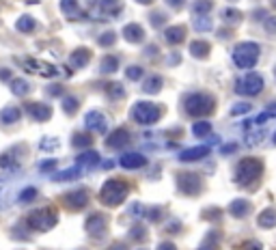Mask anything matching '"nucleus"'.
Here are the masks:
<instances>
[{
    "instance_id": "f257e3e1",
    "label": "nucleus",
    "mask_w": 276,
    "mask_h": 250,
    "mask_svg": "<svg viewBox=\"0 0 276 250\" xmlns=\"http://www.w3.org/2000/svg\"><path fill=\"white\" fill-rule=\"evenodd\" d=\"M127 192H129V188H127L126 181H121V179H108L106 184L102 186L100 199H102L104 205L117 207V205H121V203L127 199Z\"/></svg>"
},
{
    "instance_id": "f03ea898",
    "label": "nucleus",
    "mask_w": 276,
    "mask_h": 250,
    "mask_svg": "<svg viewBox=\"0 0 276 250\" xmlns=\"http://www.w3.org/2000/svg\"><path fill=\"white\" fill-rule=\"evenodd\" d=\"M184 106L190 117H205V114L213 112L216 100H213L212 95H207V93H192V95L186 97Z\"/></svg>"
},
{
    "instance_id": "7ed1b4c3",
    "label": "nucleus",
    "mask_w": 276,
    "mask_h": 250,
    "mask_svg": "<svg viewBox=\"0 0 276 250\" xmlns=\"http://www.w3.org/2000/svg\"><path fill=\"white\" fill-rule=\"evenodd\" d=\"M263 173V164L257 158H246L237 164L235 168V181L239 186H248L251 181H257Z\"/></svg>"
},
{
    "instance_id": "20e7f679",
    "label": "nucleus",
    "mask_w": 276,
    "mask_h": 250,
    "mask_svg": "<svg viewBox=\"0 0 276 250\" xmlns=\"http://www.w3.org/2000/svg\"><path fill=\"white\" fill-rule=\"evenodd\" d=\"M257 61H259V45L257 43L246 41V43H239L237 48L233 50V62H235L237 67H242V69H251V67H255Z\"/></svg>"
},
{
    "instance_id": "39448f33",
    "label": "nucleus",
    "mask_w": 276,
    "mask_h": 250,
    "mask_svg": "<svg viewBox=\"0 0 276 250\" xmlns=\"http://www.w3.org/2000/svg\"><path fill=\"white\" fill-rule=\"evenodd\" d=\"M56 225V209L54 207H43L28 213V227L37 231H50Z\"/></svg>"
},
{
    "instance_id": "423d86ee",
    "label": "nucleus",
    "mask_w": 276,
    "mask_h": 250,
    "mask_svg": "<svg viewBox=\"0 0 276 250\" xmlns=\"http://www.w3.org/2000/svg\"><path fill=\"white\" fill-rule=\"evenodd\" d=\"M160 108L151 102H136L132 106V119L140 125H151L160 119Z\"/></svg>"
},
{
    "instance_id": "0eeeda50",
    "label": "nucleus",
    "mask_w": 276,
    "mask_h": 250,
    "mask_svg": "<svg viewBox=\"0 0 276 250\" xmlns=\"http://www.w3.org/2000/svg\"><path fill=\"white\" fill-rule=\"evenodd\" d=\"M263 91V78L259 74H246L237 80L235 84V93L239 95H248V97H255Z\"/></svg>"
},
{
    "instance_id": "6e6552de",
    "label": "nucleus",
    "mask_w": 276,
    "mask_h": 250,
    "mask_svg": "<svg viewBox=\"0 0 276 250\" xmlns=\"http://www.w3.org/2000/svg\"><path fill=\"white\" fill-rule=\"evenodd\" d=\"M24 67L28 71H33V74H39L43 78H56V76H59V67L50 65V62H45V61H39V59L24 61Z\"/></svg>"
},
{
    "instance_id": "1a4fd4ad",
    "label": "nucleus",
    "mask_w": 276,
    "mask_h": 250,
    "mask_svg": "<svg viewBox=\"0 0 276 250\" xmlns=\"http://www.w3.org/2000/svg\"><path fill=\"white\" fill-rule=\"evenodd\" d=\"M85 125H86V129H91V132L104 134L108 129V119L104 117V112H100V110H91V112L85 114Z\"/></svg>"
},
{
    "instance_id": "9d476101",
    "label": "nucleus",
    "mask_w": 276,
    "mask_h": 250,
    "mask_svg": "<svg viewBox=\"0 0 276 250\" xmlns=\"http://www.w3.org/2000/svg\"><path fill=\"white\" fill-rule=\"evenodd\" d=\"M177 186H179V190L184 192V194L194 196L196 192L201 190V179H199V175L184 173V175H179V179H177Z\"/></svg>"
},
{
    "instance_id": "9b49d317",
    "label": "nucleus",
    "mask_w": 276,
    "mask_h": 250,
    "mask_svg": "<svg viewBox=\"0 0 276 250\" xmlns=\"http://www.w3.org/2000/svg\"><path fill=\"white\" fill-rule=\"evenodd\" d=\"M86 231L91 233L93 237H100L106 233V218L102 216V213H93V216L86 218Z\"/></svg>"
},
{
    "instance_id": "f8f14e48",
    "label": "nucleus",
    "mask_w": 276,
    "mask_h": 250,
    "mask_svg": "<svg viewBox=\"0 0 276 250\" xmlns=\"http://www.w3.org/2000/svg\"><path fill=\"white\" fill-rule=\"evenodd\" d=\"M210 153V147L207 145H201V147H192V149H186L179 153V160L181 162H199L205 155Z\"/></svg>"
},
{
    "instance_id": "ddd939ff",
    "label": "nucleus",
    "mask_w": 276,
    "mask_h": 250,
    "mask_svg": "<svg viewBox=\"0 0 276 250\" xmlns=\"http://www.w3.org/2000/svg\"><path fill=\"white\" fill-rule=\"evenodd\" d=\"M28 114L35 119V121H48V119L52 117V108L45 106V104L41 102H35V104H28Z\"/></svg>"
},
{
    "instance_id": "4468645a",
    "label": "nucleus",
    "mask_w": 276,
    "mask_h": 250,
    "mask_svg": "<svg viewBox=\"0 0 276 250\" xmlns=\"http://www.w3.org/2000/svg\"><path fill=\"white\" fill-rule=\"evenodd\" d=\"M65 203L71 207V209H82V207L88 203V192L86 190H76V192H69L65 196Z\"/></svg>"
},
{
    "instance_id": "2eb2a0df",
    "label": "nucleus",
    "mask_w": 276,
    "mask_h": 250,
    "mask_svg": "<svg viewBox=\"0 0 276 250\" xmlns=\"http://www.w3.org/2000/svg\"><path fill=\"white\" fill-rule=\"evenodd\" d=\"M119 164H121L123 168H140V166L147 164V158H145L143 153H123Z\"/></svg>"
},
{
    "instance_id": "dca6fc26",
    "label": "nucleus",
    "mask_w": 276,
    "mask_h": 250,
    "mask_svg": "<svg viewBox=\"0 0 276 250\" xmlns=\"http://www.w3.org/2000/svg\"><path fill=\"white\" fill-rule=\"evenodd\" d=\"M106 143H108V147H112V149L126 147V145L129 143V132L127 129H114L112 134H108Z\"/></svg>"
},
{
    "instance_id": "f3484780",
    "label": "nucleus",
    "mask_w": 276,
    "mask_h": 250,
    "mask_svg": "<svg viewBox=\"0 0 276 250\" xmlns=\"http://www.w3.org/2000/svg\"><path fill=\"white\" fill-rule=\"evenodd\" d=\"M123 39H127L129 43H140V41L145 39L143 26H138V24H127L126 28H123Z\"/></svg>"
},
{
    "instance_id": "a211bd4d",
    "label": "nucleus",
    "mask_w": 276,
    "mask_h": 250,
    "mask_svg": "<svg viewBox=\"0 0 276 250\" xmlns=\"http://www.w3.org/2000/svg\"><path fill=\"white\" fill-rule=\"evenodd\" d=\"M97 164H100V153L97 151H85V153L78 155V166L80 168H93Z\"/></svg>"
},
{
    "instance_id": "6ab92c4d",
    "label": "nucleus",
    "mask_w": 276,
    "mask_h": 250,
    "mask_svg": "<svg viewBox=\"0 0 276 250\" xmlns=\"http://www.w3.org/2000/svg\"><path fill=\"white\" fill-rule=\"evenodd\" d=\"M164 39L169 43H181L186 39V28L184 26H170V28L164 30Z\"/></svg>"
},
{
    "instance_id": "aec40b11",
    "label": "nucleus",
    "mask_w": 276,
    "mask_h": 250,
    "mask_svg": "<svg viewBox=\"0 0 276 250\" xmlns=\"http://www.w3.org/2000/svg\"><path fill=\"white\" fill-rule=\"evenodd\" d=\"M88 59H91V50H86V48H78L71 52V56H69V61H71V65L74 67H85Z\"/></svg>"
},
{
    "instance_id": "412c9836",
    "label": "nucleus",
    "mask_w": 276,
    "mask_h": 250,
    "mask_svg": "<svg viewBox=\"0 0 276 250\" xmlns=\"http://www.w3.org/2000/svg\"><path fill=\"white\" fill-rule=\"evenodd\" d=\"M164 84V80H162V76H151L145 80V84H143V91L145 93H149V95H153V93H158L160 88H162Z\"/></svg>"
},
{
    "instance_id": "4be33fe9",
    "label": "nucleus",
    "mask_w": 276,
    "mask_h": 250,
    "mask_svg": "<svg viewBox=\"0 0 276 250\" xmlns=\"http://www.w3.org/2000/svg\"><path fill=\"white\" fill-rule=\"evenodd\" d=\"M0 168L4 170H13L18 168V158H15V151H4L2 155H0Z\"/></svg>"
},
{
    "instance_id": "5701e85b",
    "label": "nucleus",
    "mask_w": 276,
    "mask_h": 250,
    "mask_svg": "<svg viewBox=\"0 0 276 250\" xmlns=\"http://www.w3.org/2000/svg\"><path fill=\"white\" fill-rule=\"evenodd\" d=\"M20 117H22V112H20V108H13V106L4 108V110L0 112V121H2L4 125H11V123H15Z\"/></svg>"
},
{
    "instance_id": "b1692460",
    "label": "nucleus",
    "mask_w": 276,
    "mask_h": 250,
    "mask_svg": "<svg viewBox=\"0 0 276 250\" xmlns=\"http://www.w3.org/2000/svg\"><path fill=\"white\" fill-rule=\"evenodd\" d=\"M229 209H231L233 216L242 218V216H246V213L251 211V203H248V201H242V199H237V201H233V203H231V207H229Z\"/></svg>"
},
{
    "instance_id": "393cba45",
    "label": "nucleus",
    "mask_w": 276,
    "mask_h": 250,
    "mask_svg": "<svg viewBox=\"0 0 276 250\" xmlns=\"http://www.w3.org/2000/svg\"><path fill=\"white\" fill-rule=\"evenodd\" d=\"M15 26H18L20 33H33L37 22H35V18H30V15H22V18L15 22Z\"/></svg>"
},
{
    "instance_id": "a878e982",
    "label": "nucleus",
    "mask_w": 276,
    "mask_h": 250,
    "mask_svg": "<svg viewBox=\"0 0 276 250\" xmlns=\"http://www.w3.org/2000/svg\"><path fill=\"white\" fill-rule=\"evenodd\" d=\"M117 67H119V56H104V61H102V74H114L117 71Z\"/></svg>"
},
{
    "instance_id": "bb28decb",
    "label": "nucleus",
    "mask_w": 276,
    "mask_h": 250,
    "mask_svg": "<svg viewBox=\"0 0 276 250\" xmlns=\"http://www.w3.org/2000/svg\"><path fill=\"white\" fill-rule=\"evenodd\" d=\"M11 88H13V93H15V95L24 97V95H28L30 84L24 80V78H15V80H11Z\"/></svg>"
},
{
    "instance_id": "cd10ccee",
    "label": "nucleus",
    "mask_w": 276,
    "mask_h": 250,
    "mask_svg": "<svg viewBox=\"0 0 276 250\" xmlns=\"http://www.w3.org/2000/svg\"><path fill=\"white\" fill-rule=\"evenodd\" d=\"M190 52L194 56H199V59H205V56L210 54V43H205V41H194V43H190Z\"/></svg>"
},
{
    "instance_id": "c85d7f7f",
    "label": "nucleus",
    "mask_w": 276,
    "mask_h": 250,
    "mask_svg": "<svg viewBox=\"0 0 276 250\" xmlns=\"http://www.w3.org/2000/svg\"><path fill=\"white\" fill-rule=\"evenodd\" d=\"M100 7L106 13H119L123 7V0H100Z\"/></svg>"
},
{
    "instance_id": "c756f323",
    "label": "nucleus",
    "mask_w": 276,
    "mask_h": 250,
    "mask_svg": "<svg viewBox=\"0 0 276 250\" xmlns=\"http://www.w3.org/2000/svg\"><path fill=\"white\" fill-rule=\"evenodd\" d=\"M80 175V166H74V168H67V170H61V173L54 175V181H69V179H76Z\"/></svg>"
},
{
    "instance_id": "7c9ffc66",
    "label": "nucleus",
    "mask_w": 276,
    "mask_h": 250,
    "mask_svg": "<svg viewBox=\"0 0 276 250\" xmlns=\"http://www.w3.org/2000/svg\"><path fill=\"white\" fill-rule=\"evenodd\" d=\"M212 132V125L207 123V121H199V123H194L192 125V134H194L196 138H203V136H207V134Z\"/></svg>"
},
{
    "instance_id": "2f4dec72",
    "label": "nucleus",
    "mask_w": 276,
    "mask_h": 250,
    "mask_svg": "<svg viewBox=\"0 0 276 250\" xmlns=\"http://www.w3.org/2000/svg\"><path fill=\"white\" fill-rule=\"evenodd\" d=\"M61 9H63V13L69 15V18H76V15H78L76 0H61Z\"/></svg>"
},
{
    "instance_id": "473e14b6",
    "label": "nucleus",
    "mask_w": 276,
    "mask_h": 250,
    "mask_svg": "<svg viewBox=\"0 0 276 250\" xmlns=\"http://www.w3.org/2000/svg\"><path fill=\"white\" fill-rule=\"evenodd\" d=\"M192 11L194 13H210L212 11V0H196L194 4H192Z\"/></svg>"
},
{
    "instance_id": "72a5a7b5",
    "label": "nucleus",
    "mask_w": 276,
    "mask_h": 250,
    "mask_svg": "<svg viewBox=\"0 0 276 250\" xmlns=\"http://www.w3.org/2000/svg\"><path fill=\"white\" fill-rule=\"evenodd\" d=\"M259 225H268V227L276 225V211L274 209H265L261 216H259Z\"/></svg>"
},
{
    "instance_id": "f704fd0d",
    "label": "nucleus",
    "mask_w": 276,
    "mask_h": 250,
    "mask_svg": "<svg viewBox=\"0 0 276 250\" xmlns=\"http://www.w3.org/2000/svg\"><path fill=\"white\" fill-rule=\"evenodd\" d=\"M263 138H265V129H261V132H253V125H251V132L246 134L248 145H259Z\"/></svg>"
},
{
    "instance_id": "c9c22d12",
    "label": "nucleus",
    "mask_w": 276,
    "mask_h": 250,
    "mask_svg": "<svg viewBox=\"0 0 276 250\" xmlns=\"http://www.w3.org/2000/svg\"><path fill=\"white\" fill-rule=\"evenodd\" d=\"M108 95L110 97H123L126 95V88H123V84H119V82H112V84H108Z\"/></svg>"
},
{
    "instance_id": "e433bc0d",
    "label": "nucleus",
    "mask_w": 276,
    "mask_h": 250,
    "mask_svg": "<svg viewBox=\"0 0 276 250\" xmlns=\"http://www.w3.org/2000/svg\"><path fill=\"white\" fill-rule=\"evenodd\" d=\"M251 104L248 102H239V104H235V106L231 108V114L233 117H237V114H246V112H251Z\"/></svg>"
},
{
    "instance_id": "4c0bfd02",
    "label": "nucleus",
    "mask_w": 276,
    "mask_h": 250,
    "mask_svg": "<svg viewBox=\"0 0 276 250\" xmlns=\"http://www.w3.org/2000/svg\"><path fill=\"white\" fill-rule=\"evenodd\" d=\"M35 196H37V188H24L20 194V203H30Z\"/></svg>"
},
{
    "instance_id": "58836bf2",
    "label": "nucleus",
    "mask_w": 276,
    "mask_h": 250,
    "mask_svg": "<svg viewBox=\"0 0 276 250\" xmlns=\"http://www.w3.org/2000/svg\"><path fill=\"white\" fill-rule=\"evenodd\" d=\"M63 108H65L67 114H74L78 110V100H76V97H65V100H63Z\"/></svg>"
},
{
    "instance_id": "ea45409f",
    "label": "nucleus",
    "mask_w": 276,
    "mask_h": 250,
    "mask_svg": "<svg viewBox=\"0 0 276 250\" xmlns=\"http://www.w3.org/2000/svg\"><path fill=\"white\" fill-rule=\"evenodd\" d=\"M127 78L129 80H138V78H143V67H138V65L127 67Z\"/></svg>"
},
{
    "instance_id": "a19ab883",
    "label": "nucleus",
    "mask_w": 276,
    "mask_h": 250,
    "mask_svg": "<svg viewBox=\"0 0 276 250\" xmlns=\"http://www.w3.org/2000/svg\"><path fill=\"white\" fill-rule=\"evenodd\" d=\"M88 143H91V136H85V134H76L74 136V145H78V147H88Z\"/></svg>"
},
{
    "instance_id": "79ce46f5",
    "label": "nucleus",
    "mask_w": 276,
    "mask_h": 250,
    "mask_svg": "<svg viewBox=\"0 0 276 250\" xmlns=\"http://www.w3.org/2000/svg\"><path fill=\"white\" fill-rule=\"evenodd\" d=\"M114 37H117L114 33H106V35H102V37H100V45H112L114 41H117Z\"/></svg>"
},
{
    "instance_id": "37998d69",
    "label": "nucleus",
    "mask_w": 276,
    "mask_h": 250,
    "mask_svg": "<svg viewBox=\"0 0 276 250\" xmlns=\"http://www.w3.org/2000/svg\"><path fill=\"white\" fill-rule=\"evenodd\" d=\"M194 28H196V30H210L212 24H210V20L199 18V20H196V24H194Z\"/></svg>"
},
{
    "instance_id": "c03bdc74",
    "label": "nucleus",
    "mask_w": 276,
    "mask_h": 250,
    "mask_svg": "<svg viewBox=\"0 0 276 250\" xmlns=\"http://www.w3.org/2000/svg\"><path fill=\"white\" fill-rule=\"evenodd\" d=\"M54 160H50V162H45V164H41V170H48V168H54Z\"/></svg>"
},
{
    "instance_id": "a18cd8bd",
    "label": "nucleus",
    "mask_w": 276,
    "mask_h": 250,
    "mask_svg": "<svg viewBox=\"0 0 276 250\" xmlns=\"http://www.w3.org/2000/svg\"><path fill=\"white\" fill-rule=\"evenodd\" d=\"M166 2H169L170 7H181V4H184V0H166Z\"/></svg>"
},
{
    "instance_id": "49530a36",
    "label": "nucleus",
    "mask_w": 276,
    "mask_h": 250,
    "mask_svg": "<svg viewBox=\"0 0 276 250\" xmlns=\"http://www.w3.org/2000/svg\"><path fill=\"white\" fill-rule=\"evenodd\" d=\"M50 95H61V86H50Z\"/></svg>"
},
{
    "instance_id": "de8ad7c7",
    "label": "nucleus",
    "mask_w": 276,
    "mask_h": 250,
    "mask_svg": "<svg viewBox=\"0 0 276 250\" xmlns=\"http://www.w3.org/2000/svg\"><path fill=\"white\" fill-rule=\"evenodd\" d=\"M158 250H175V248H173V244H160Z\"/></svg>"
},
{
    "instance_id": "09e8293b",
    "label": "nucleus",
    "mask_w": 276,
    "mask_h": 250,
    "mask_svg": "<svg viewBox=\"0 0 276 250\" xmlns=\"http://www.w3.org/2000/svg\"><path fill=\"white\" fill-rule=\"evenodd\" d=\"M0 78H2V80H7V78H9V71H7V69H0Z\"/></svg>"
},
{
    "instance_id": "8fccbe9b",
    "label": "nucleus",
    "mask_w": 276,
    "mask_h": 250,
    "mask_svg": "<svg viewBox=\"0 0 276 250\" xmlns=\"http://www.w3.org/2000/svg\"><path fill=\"white\" fill-rule=\"evenodd\" d=\"M140 4H151V0H138Z\"/></svg>"
},
{
    "instance_id": "3c124183",
    "label": "nucleus",
    "mask_w": 276,
    "mask_h": 250,
    "mask_svg": "<svg viewBox=\"0 0 276 250\" xmlns=\"http://www.w3.org/2000/svg\"><path fill=\"white\" fill-rule=\"evenodd\" d=\"M86 2H91V4H93V2H95V0H86Z\"/></svg>"
},
{
    "instance_id": "603ef678",
    "label": "nucleus",
    "mask_w": 276,
    "mask_h": 250,
    "mask_svg": "<svg viewBox=\"0 0 276 250\" xmlns=\"http://www.w3.org/2000/svg\"><path fill=\"white\" fill-rule=\"evenodd\" d=\"M274 143H276V134H274Z\"/></svg>"
},
{
    "instance_id": "864d4df0",
    "label": "nucleus",
    "mask_w": 276,
    "mask_h": 250,
    "mask_svg": "<svg viewBox=\"0 0 276 250\" xmlns=\"http://www.w3.org/2000/svg\"><path fill=\"white\" fill-rule=\"evenodd\" d=\"M274 4H276V0H274Z\"/></svg>"
}]
</instances>
